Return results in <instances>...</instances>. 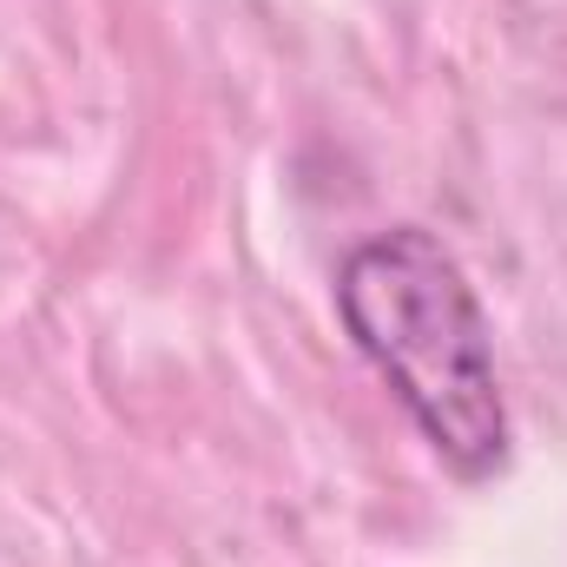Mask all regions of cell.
I'll list each match as a JSON object with an SVG mask.
<instances>
[{
  "mask_svg": "<svg viewBox=\"0 0 567 567\" xmlns=\"http://www.w3.org/2000/svg\"><path fill=\"white\" fill-rule=\"evenodd\" d=\"M337 317L357 357L390 383L423 442L462 482H488L508 462V403L495 377V337L475 284L429 238L396 225L363 238L337 265Z\"/></svg>",
  "mask_w": 567,
  "mask_h": 567,
  "instance_id": "obj_1",
  "label": "cell"
}]
</instances>
